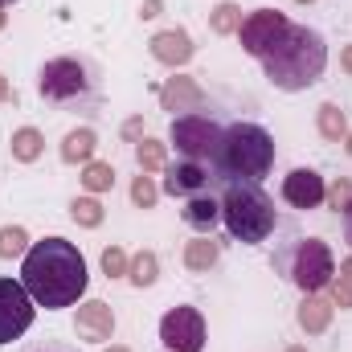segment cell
Returning <instances> with one entry per match:
<instances>
[{"label":"cell","mask_w":352,"mask_h":352,"mask_svg":"<svg viewBox=\"0 0 352 352\" xmlns=\"http://www.w3.org/2000/svg\"><path fill=\"white\" fill-rule=\"evenodd\" d=\"M21 283L29 291V299L45 311H62L74 307L87 295V258L78 254L74 242L66 238H45L33 242L25 250V266H21Z\"/></svg>","instance_id":"cell-1"},{"label":"cell","mask_w":352,"mask_h":352,"mask_svg":"<svg viewBox=\"0 0 352 352\" xmlns=\"http://www.w3.org/2000/svg\"><path fill=\"white\" fill-rule=\"evenodd\" d=\"M324 70H328V41L307 25H291L278 37V45L263 58L266 82L274 90H287V94L316 87L324 78Z\"/></svg>","instance_id":"cell-2"},{"label":"cell","mask_w":352,"mask_h":352,"mask_svg":"<svg viewBox=\"0 0 352 352\" xmlns=\"http://www.w3.org/2000/svg\"><path fill=\"white\" fill-rule=\"evenodd\" d=\"M270 164H274V135L258 123H230L221 135L213 176L217 180H263Z\"/></svg>","instance_id":"cell-3"},{"label":"cell","mask_w":352,"mask_h":352,"mask_svg":"<svg viewBox=\"0 0 352 352\" xmlns=\"http://www.w3.org/2000/svg\"><path fill=\"white\" fill-rule=\"evenodd\" d=\"M221 221L230 230V238L246 242V246H258L274 234V201L258 180H230L226 184V197H221Z\"/></svg>","instance_id":"cell-4"},{"label":"cell","mask_w":352,"mask_h":352,"mask_svg":"<svg viewBox=\"0 0 352 352\" xmlns=\"http://www.w3.org/2000/svg\"><path fill=\"white\" fill-rule=\"evenodd\" d=\"M283 274L303 291V295H320L332 278H336V258H332V250H328V242H320V238H303V242H295L283 258Z\"/></svg>","instance_id":"cell-5"},{"label":"cell","mask_w":352,"mask_h":352,"mask_svg":"<svg viewBox=\"0 0 352 352\" xmlns=\"http://www.w3.org/2000/svg\"><path fill=\"white\" fill-rule=\"evenodd\" d=\"M37 90L45 102H58V107H78L94 98V74H90L87 62L78 58H50L37 74Z\"/></svg>","instance_id":"cell-6"},{"label":"cell","mask_w":352,"mask_h":352,"mask_svg":"<svg viewBox=\"0 0 352 352\" xmlns=\"http://www.w3.org/2000/svg\"><path fill=\"white\" fill-rule=\"evenodd\" d=\"M221 135H226V127H221L217 119L201 115V111L176 115V119H173V131H168V140H173L176 152H180L184 160H192V164H205L209 173H213V164H217Z\"/></svg>","instance_id":"cell-7"},{"label":"cell","mask_w":352,"mask_h":352,"mask_svg":"<svg viewBox=\"0 0 352 352\" xmlns=\"http://www.w3.org/2000/svg\"><path fill=\"white\" fill-rule=\"evenodd\" d=\"M33 311H37V303L29 299L25 283L0 278V349L12 344V340H21L33 328Z\"/></svg>","instance_id":"cell-8"},{"label":"cell","mask_w":352,"mask_h":352,"mask_svg":"<svg viewBox=\"0 0 352 352\" xmlns=\"http://www.w3.org/2000/svg\"><path fill=\"white\" fill-rule=\"evenodd\" d=\"M160 340L168 352H201L205 349V316L188 303H180L173 311H164L160 320Z\"/></svg>","instance_id":"cell-9"},{"label":"cell","mask_w":352,"mask_h":352,"mask_svg":"<svg viewBox=\"0 0 352 352\" xmlns=\"http://www.w3.org/2000/svg\"><path fill=\"white\" fill-rule=\"evenodd\" d=\"M291 29V21H287V12H278V8H254L246 21H242V50L250 54V58H258L263 62L266 54L278 45V37Z\"/></svg>","instance_id":"cell-10"},{"label":"cell","mask_w":352,"mask_h":352,"mask_svg":"<svg viewBox=\"0 0 352 352\" xmlns=\"http://www.w3.org/2000/svg\"><path fill=\"white\" fill-rule=\"evenodd\" d=\"M324 192H328V184L316 168H295V173L283 176V201L295 209H320Z\"/></svg>","instance_id":"cell-11"},{"label":"cell","mask_w":352,"mask_h":352,"mask_svg":"<svg viewBox=\"0 0 352 352\" xmlns=\"http://www.w3.org/2000/svg\"><path fill=\"white\" fill-rule=\"evenodd\" d=\"M74 332H78L87 344H107V340L115 336V311H111V303H102V299H87V303H78Z\"/></svg>","instance_id":"cell-12"},{"label":"cell","mask_w":352,"mask_h":352,"mask_svg":"<svg viewBox=\"0 0 352 352\" xmlns=\"http://www.w3.org/2000/svg\"><path fill=\"white\" fill-rule=\"evenodd\" d=\"M164 192L168 197H201V192H209V180H213V173L205 168V164H192V160H180V164H168L164 168Z\"/></svg>","instance_id":"cell-13"},{"label":"cell","mask_w":352,"mask_h":352,"mask_svg":"<svg viewBox=\"0 0 352 352\" xmlns=\"http://www.w3.org/2000/svg\"><path fill=\"white\" fill-rule=\"evenodd\" d=\"M148 45H152V58L164 62V66H173V70L184 66V62L197 54V45H192V37H188L184 29H164V33H156Z\"/></svg>","instance_id":"cell-14"},{"label":"cell","mask_w":352,"mask_h":352,"mask_svg":"<svg viewBox=\"0 0 352 352\" xmlns=\"http://www.w3.org/2000/svg\"><path fill=\"white\" fill-rule=\"evenodd\" d=\"M205 102V90L197 87V78H184V74H176V78H168L164 87H160V107L164 111H197Z\"/></svg>","instance_id":"cell-15"},{"label":"cell","mask_w":352,"mask_h":352,"mask_svg":"<svg viewBox=\"0 0 352 352\" xmlns=\"http://www.w3.org/2000/svg\"><path fill=\"white\" fill-rule=\"evenodd\" d=\"M332 311H336V303H332V299H324V295H303V303H299L295 320H299V328H303L307 336H320V332H328Z\"/></svg>","instance_id":"cell-16"},{"label":"cell","mask_w":352,"mask_h":352,"mask_svg":"<svg viewBox=\"0 0 352 352\" xmlns=\"http://www.w3.org/2000/svg\"><path fill=\"white\" fill-rule=\"evenodd\" d=\"M180 217H184L192 230H213V226H217V217H221V201H213L209 192L188 197V201H184V209H180Z\"/></svg>","instance_id":"cell-17"},{"label":"cell","mask_w":352,"mask_h":352,"mask_svg":"<svg viewBox=\"0 0 352 352\" xmlns=\"http://www.w3.org/2000/svg\"><path fill=\"white\" fill-rule=\"evenodd\" d=\"M94 148H98V135L90 127H74L66 140H62V160L66 164H90L94 160Z\"/></svg>","instance_id":"cell-18"},{"label":"cell","mask_w":352,"mask_h":352,"mask_svg":"<svg viewBox=\"0 0 352 352\" xmlns=\"http://www.w3.org/2000/svg\"><path fill=\"white\" fill-rule=\"evenodd\" d=\"M217 258H221V246H217L213 238H197V242H188V246H184V266H188L192 274L213 270Z\"/></svg>","instance_id":"cell-19"},{"label":"cell","mask_w":352,"mask_h":352,"mask_svg":"<svg viewBox=\"0 0 352 352\" xmlns=\"http://www.w3.org/2000/svg\"><path fill=\"white\" fill-rule=\"evenodd\" d=\"M316 127H320V135H324L328 144H340V140L349 135V115H344L336 102H324V107L316 111Z\"/></svg>","instance_id":"cell-20"},{"label":"cell","mask_w":352,"mask_h":352,"mask_svg":"<svg viewBox=\"0 0 352 352\" xmlns=\"http://www.w3.org/2000/svg\"><path fill=\"white\" fill-rule=\"evenodd\" d=\"M12 160H21V164H33L41 152H45V135L37 131V127H21V131H12Z\"/></svg>","instance_id":"cell-21"},{"label":"cell","mask_w":352,"mask_h":352,"mask_svg":"<svg viewBox=\"0 0 352 352\" xmlns=\"http://www.w3.org/2000/svg\"><path fill=\"white\" fill-rule=\"evenodd\" d=\"M127 278H131L135 287H152V283L160 278V258H156L152 250H140V254L131 258V266H127Z\"/></svg>","instance_id":"cell-22"},{"label":"cell","mask_w":352,"mask_h":352,"mask_svg":"<svg viewBox=\"0 0 352 352\" xmlns=\"http://www.w3.org/2000/svg\"><path fill=\"white\" fill-rule=\"evenodd\" d=\"M70 217H74L82 230H98L107 213H102V201H98V197H74V201H70Z\"/></svg>","instance_id":"cell-23"},{"label":"cell","mask_w":352,"mask_h":352,"mask_svg":"<svg viewBox=\"0 0 352 352\" xmlns=\"http://www.w3.org/2000/svg\"><path fill=\"white\" fill-rule=\"evenodd\" d=\"M82 188L87 192H111L115 188V168L111 164H102V160H90V164H82Z\"/></svg>","instance_id":"cell-24"},{"label":"cell","mask_w":352,"mask_h":352,"mask_svg":"<svg viewBox=\"0 0 352 352\" xmlns=\"http://www.w3.org/2000/svg\"><path fill=\"white\" fill-rule=\"evenodd\" d=\"M135 160H140V168L144 173H160V168H168V156H164V144L160 140H135Z\"/></svg>","instance_id":"cell-25"},{"label":"cell","mask_w":352,"mask_h":352,"mask_svg":"<svg viewBox=\"0 0 352 352\" xmlns=\"http://www.w3.org/2000/svg\"><path fill=\"white\" fill-rule=\"evenodd\" d=\"M209 29H213L217 37L238 33V29H242V8H238V4H230V0H226V4H217V8H213V16H209Z\"/></svg>","instance_id":"cell-26"},{"label":"cell","mask_w":352,"mask_h":352,"mask_svg":"<svg viewBox=\"0 0 352 352\" xmlns=\"http://www.w3.org/2000/svg\"><path fill=\"white\" fill-rule=\"evenodd\" d=\"M29 250V234L21 226H4L0 230V258H21Z\"/></svg>","instance_id":"cell-27"},{"label":"cell","mask_w":352,"mask_h":352,"mask_svg":"<svg viewBox=\"0 0 352 352\" xmlns=\"http://www.w3.org/2000/svg\"><path fill=\"white\" fill-rule=\"evenodd\" d=\"M156 201H160V188H156V180L140 173L135 180H131V205H135V209H152Z\"/></svg>","instance_id":"cell-28"},{"label":"cell","mask_w":352,"mask_h":352,"mask_svg":"<svg viewBox=\"0 0 352 352\" xmlns=\"http://www.w3.org/2000/svg\"><path fill=\"white\" fill-rule=\"evenodd\" d=\"M127 266H131V258L123 254V246H107V250H102V274H107V278H123Z\"/></svg>","instance_id":"cell-29"},{"label":"cell","mask_w":352,"mask_h":352,"mask_svg":"<svg viewBox=\"0 0 352 352\" xmlns=\"http://www.w3.org/2000/svg\"><path fill=\"white\" fill-rule=\"evenodd\" d=\"M324 201H328L332 209H349V201H352V180H349V176H336V180L328 184Z\"/></svg>","instance_id":"cell-30"},{"label":"cell","mask_w":352,"mask_h":352,"mask_svg":"<svg viewBox=\"0 0 352 352\" xmlns=\"http://www.w3.org/2000/svg\"><path fill=\"white\" fill-rule=\"evenodd\" d=\"M328 287H332V303L336 307H352V283L349 278H332Z\"/></svg>","instance_id":"cell-31"},{"label":"cell","mask_w":352,"mask_h":352,"mask_svg":"<svg viewBox=\"0 0 352 352\" xmlns=\"http://www.w3.org/2000/svg\"><path fill=\"white\" fill-rule=\"evenodd\" d=\"M140 16H144V21H152V16H160V0H144V8H140Z\"/></svg>","instance_id":"cell-32"},{"label":"cell","mask_w":352,"mask_h":352,"mask_svg":"<svg viewBox=\"0 0 352 352\" xmlns=\"http://www.w3.org/2000/svg\"><path fill=\"white\" fill-rule=\"evenodd\" d=\"M0 102H16V90L8 87V78L0 74Z\"/></svg>","instance_id":"cell-33"},{"label":"cell","mask_w":352,"mask_h":352,"mask_svg":"<svg viewBox=\"0 0 352 352\" xmlns=\"http://www.w3.org/2000/svg\"><path fill=\"white\" fill-rule=\"evenodd\" d=\"M340 70H344V74H352V41L340 50Z\"/></svg>","instance_id":"cell-34"},{"label":"cell","mask_w":352,"mask_h":352,"mask_svg":"<svg viewBox=\"0 0 352 352\" xmlns=\"http://www.w3.org/2000/svg\"><path fill=\"white\" fill-rule=\"evenodd\" d=\"M140 127H144L140 119H127V123H123V135H127V140H135V135H140Z\"/></svg>","instance_id":"cell-35"},{"label":"cell","mask_w":352,"mask_h":352,"mask_svg":"<svg viewBox=\"0 0 352 352\" xmlns=\"http://www.w3.org/2000/svg\"><path fill=\"white\" fill-rule=\"evenodd\" d=\"M344 238H349V246H352V201H349V209H344Z\"/></svg>","instance_id":"cell-36"},{"label":"cell","mask_w":352,"mask_h":352,"mask_svg":"<svg viewBox=\"0 0 352 352\" xmlns=\"http://www.w3.org/2000/svg\"><path fill=\"white\" fill-rule=\"evenodd\" d=\"M340 278H349V283H352V258H344V263H340Z\"/></svg>","instance_id":"cell-37"},{"label":"cell","mask_w":352,"mask_h":352,"mask_svg":"<svg viewBox=\"0 0 352 352\" xmlns=\"http://www.w3.org/2000/svg\"><path fill=\"white\" fill-rule=\"evenodd\" d=\"M102 352H131V349H123V344H111V349H102Z\"/></svg>","instance_id":"cell-38"},{"label":"cell","mask_w":352,"mask_h":352,"mask_svg":"<svg viewBox=\"0 0 352 352\" xmlns=\"http://www.w3.org/2000/svg\"><path fill=\"white\" fill-rule=\"evenodd\" d=\"M283 352H307V349L303 344H291V349H283Z\"/></svg>","instance_id":"cell-39"},{"label":"cell","mask_w":352,"mask_h":352,"mask_svg":"<svg viewBox=\"0 0 352 352\" xmlns=\"http://www.w3.org/2000/svg\"><path fill=\"white\" fill-rule=\"evenodd\" d=\"M4 25H8V12H4V8H0V29H4Z\"/></svg>","instance_id":"cell-40"},{"label":"cell","mask_w":352,"mask_h":352,"mask_svg":"<svg viewBox=\"0 0 352 352\" xmlns=\"http://www.w3.org/2000/svg\"><path fill=\"white\" fill-rule=\"evenodd\" d=\"M344 144H349V156H352V127H349V135H344Z\"/></svg>","instance_id":"cell-41"},{"label":"cell","mask_w":352,"mask_h":352,"mask_svg":"<svg viewBox=\"0 0 352 352\" xmlns=\"http://www.w3.org/2000/svg\"><path fill=\"white\" fill-rule=\"evenodd\" d=\"M295 4H316V0H295Z\"/></svg>","instance_id":"cell-42"},{"label":"cell","mask_w":352,"mask_h":352,"mask_svg":"<svg viewBox=\"0 0 352 352\" xmlns=\"http://www.w3.org/2000/svg\"><path fill=\"white\" fill-rule=\"evenodd\" d=\"M4 4H16V0H0V8H4Z\"/></svg>","instance_id":"cell-43"},{"label":"cell","mask_w":352,"mask_h":352,"mask_svg":"<svg viewBox=\"0 0 352 352\" xmlns=\"http://www.w3.org/2000/svg\"><path fill=\"white\" fill-rule=\"evenodd\" d=\"M45 352H58V349H45Z\"/></svg>","instance_id":"cell-44"}]
</instances>
